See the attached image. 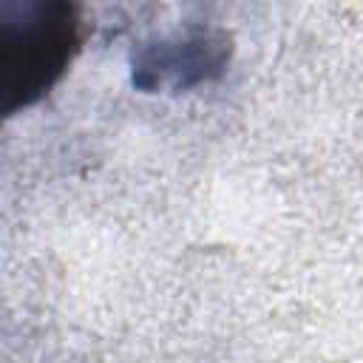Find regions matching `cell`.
Returning <instances> with one entry per match:
<instances>
[{
    "instance_id": "1",
    "label": "cell",
    "mask_w": 363,
    "mask_h": 363,
    "mask_svg": "<svg viewBox=\"0 0 363 363\" xmlns=\"http://www.w3.org/2000/svg\"><path fill=\"white\" fill-rule=\"evenodd\" d=\"M77 45V17L62 3H31L0 17V74L14 105L40 96Z\"/></svg>"
}]
</instances>
